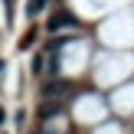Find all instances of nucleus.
<instances>
[{"label": "nucleus", "instance_id": "1", "mask_svg": "<svg viewBox=\"0 0 134 134\" xmlns=\"http://www.w3.org/2000/svg\"><path fill=\"white\" fill-rule=\"evenodd\" d=\"M62 26H75V20H72L69 13H59V16L49 20V30H62Z\"/></svg>", "mask_w": 134, "mask_h": 134}, {"label": "nucleus", "instance_id": "2", "mask_svg": "<svg viewBox=\"0 0 134 134\" xmlns=\"http://www.w3.org/2000/svg\"><path fill=\"white\" fill-rule=\"evenodd\" d=\"M43 7H46V0H26V13H30V16H36Z\"/></svg>", "mask_w": 134, "mask_h": 134}, {"label": "nucleus", "instance_id": "3", "mask_svg": "<svg viewBox=\"0 0 134 134\" xmlns=\"http://www.w3.org/2000/svg\"><path fill=\"white\" fill-rule=\"evenodd\" d=\"M39 115H43V118H52V115H59V105H56V102L43 105V108H39Z\"/></svg>", "mask_w": 134, "mask_h": 134}, {"label": "nucleus", "instance_id": "4", "mask_svg": "<svg viewBox=\"0 0 134 134\" xmlns=\"http://www.w3.org/2000/svg\"><path fill=\"white\" fill-rule=\"evenodd\" d=\"M33 72H36V75L43 72V56H36V59H33Z\"/></svg>", "mask_w": 134, "mask_h": 134}]
</instances>
